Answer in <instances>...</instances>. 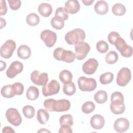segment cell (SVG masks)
Wrapping results in <instances>:
<instances>
[{"label":"cell","mask_w":133,"mask_h":133,"mask_svg":"<svg viewBox=\"0 0 133 133\" xmlns=\"http://www.w3.org/2000/svg\"><path fill=\"white\" fill-rule=\"evenodd\" d=\"M44 106L47 111L61 112L68 111L71 107V103L69 100L65 99L58 100L48 99L44 101Z\"/></svg>","instance_id":"cell-1"},{"label":"cell","mask_w":133,"mask_h":133,"mask_svg":"<svg viewBox=\"0 0 133 133\" xmlns=\"http://www.w3.org/2000/svg\"><path fill=\"white\" fill-rule=\"evenodd\" d=\"M110 110L114 114H121L125 110L123 95L119 91L112 94L111 96Z\"/></svg>","instance_id":"cell-2"},{"label":"cell","mask_w":133,"mask_h":133,"mask_svg":"<svg viewBox=\"0 0 133 133\" xmlns=\"http://www.w3.org/2000/svg\"><path fill=\"white\" fill-rule=\"evenodd\" d=\"M86 37L84 31L81 29H75L65 35V40L69 45H75L83 42Z\"/></svg>","instance_id":"cell-3"},{"label":"cell","mask_w":133,"mask_h":133,"mask_svg":"<svg viewBox=\"0 0 133 133\" xmlns=\"http://www.w3.org/2000/svg\"><path fill=\"white\" fill-rule=\"evenodd\" d=\"M54 58L59 61H62L66 63H72L74 61L75 54L71 50H66L61 47H58L53 52Z\"/></svg>","instance_id":"cell-4"},{"label":"cell","mask_w":133,"mask_h":133,"mask_svg":"<svg viewBox=\"0 0 133 133\" xmlns=\"http://www.w3.org/2000/svg\"><path fill=\"white\" fill-rule=\"evenodd\" d=\"M77 83L79 89L83 91H91L97 87V82L93 78L81 76L78 79Z\"/></svg>","instance_id":"cell-5"},{"label":"cell","mask_w":133,"mask_h":133,"mask_svg":"<svg viewBox=\"0 0 133 133\" xmlns=\"http://www.w3.org/2000/svg\"><path fill=\"white\" fill-rule=\"evenodd\" d=\"M116 48L120 52L121 55L124 57H130L132 55V48L128 45L125 40L119 37L115 41L114 44Z\"/></svg>","instance_id":"cell-6"},{"label":"cell","mask_w":133,"mask_h":133,"mask_svg":"<svg viewBox=\"0 0 133 133\" xmlns=\"http://www.w3.org/2000/svg\"><path fill=\"white\" fill-rule=\"evenodd\" d=\"M16 47L15 42L12 39L6 41L1 46L0 49V55L1 57L5 59L10 58Z\"/></svg>","instance_id":"cell-7"},{"label":"cell","mask_w":133,"mask_h":133,"mask_svg":"<svg viewBox=\"0 0 133 133\" xmlns=\"http://www.w3.org/2000/svg\"><path fill=\"white\" fill-rule=\"evenodd\" d=\"M60 85L55 79L51 80L48 83L43 85L42 87V94L44 96L47 97L57 94L60 90Z\"/></svg>","instance_id":"cell-8"},{"label":"cell","mask_w":133,"mask_h":133,"mask_svg":"<svg viewBox=\"0 0 133 133\" xmlns=\"http://www.w3.org/2000/svg\"><path fill=\"white\" fill-rule=\"evenodd\" d=\"M75 58L79 60H83L88 55L90 51V45L86 42H81L75 45Z\"/></svg>","instance_id":"cell-9"},{"label":"cell","mask_w":133,"mask_h":133,"mask_svg":"<svg viewBox=\"0 0 133 133\" xmlns=\"http://www.w3.org/2000/svg\"><path fill=\"white\" fill-rule=\"evenodd\" d=\"M131 78V71L127 68H123L118 72L116 77V83L119 86L124 87L130 82Z\"/></svg>","instance_id":"cell-10"},{"label":"cell","mask_w":133,"mask_h":133,"mask_svg":"<svg viewBox=\"0 0 133 133\" xmlns=\"http://www.w3.org/2000/svg\"><path fill=\"white\" fill-rule=\"evenodd\" d=\"M5 115L8 122L15 126H19L22 122V118L19 111L15 108L7 110Z\"/></svg>","instance_id":"cell-11"},{"label":"cell","mask_w":133,"mask_h":133,"mask_svg":"<svg viewBox=\"0 0 133 133\" xmlns=\"http://www.w3.org/2000/svg\"><path fill=\"white\" fill-rule=\"evenodd\" d=\"M40 37L48 47H52L56 43L57 38L56 33L49 30L43 31L41 33Z\"/></svg>","instance_id":"cell-12"},{"label":"cell","mask_w":133,"mask_h":133,"mask_svg":"<svg viewBox=\"0 0 133 133\" xmlns=\"http://www.w3.org/2000/svg\"><path fill=\"white\" fill-rule=\"evenodd\" d=\"M31 79L32 83L38 86H43L48 81V74L47 73H41L38 71H33L31 74Z\"/></svg>","instance_id":"cell-13"},{"label":"cell","mask_w":133,"mask_h":133,"mask_svg":"<svg viewBox=\"0 0 133 133\" xmlns=\"http://www.w3.org/2000/svg\"><path fill=\"white\" fill-rule=\"evenodd\" d=\"M23 69V64L19 61H15L12 62L7 69L6 74L10 78H14L17 75L21 73Z\"/></svg>","instance_id":"cell-14"},{"label":"cell","mask_w":133,"mask_h":133,"mask_svg":"<svg viewBox=\"0 0 133 133\" xmlns=\"http://www.w3.org/2000/svg\"><path fill=\"white\" fill-rule=\"evenodd\" d=\"M98 61L94 58L89 59L83 64L82 70L87 75H91L95 73L98 66Z\"/></svg>","instance_id":"cell-15"},{"label":"cell","mask_w":133,"mask_h":133,"mask_svg":"<svg viewBox=\"0 0 133 133\" xmlns=\"http://www.w3.org/2000/svg\"><path fill=\"white\" fill-rule=\"evenodd\" d=\"M114 129L118 132L126 131L129 127V122L125 118L121 117L117 118L114 123Z\"/></svg>","instance_id":"cell-16"},{"label":"cell","mask_w":133,"mask_h":133,"mask_svg":"<svg viewBox=\"0 0 133 133\" xmlns=\"http://www.w3.org/2000/svg\"><path fill=\"white\" fill-rule=\"evenodd\" d=\"M64 10L68 14H75L80 9V4L77 0H69L65 3Z\"/></svg>","instance_id":"cell-17"},{"label":"cell","mask_w":133,"mask_h":133,"mask_svg":"<svg viewBox=\"0 0 133 133\" xmlns=\"http://www.w3.org/2000/svg\"><path fill=\"white\" fill-rule=\"evenodd\" d=\"M91 126L95 129H100L104 125L105 121L104 117L100 114H95L90 118V121Z\"/></svg>","instance_id":"cell-18"},{"label":"cell","mask_w":133,"mask_h":133,"mask_svg":"<svg viewBox=\"0 0 133 133\" xmlns=\"http://www.w3.org/2000/svg\"><path fill=\"white\" fill-rule=\"evenodd\" d=\"M94 10L95 12L99 15H105L109 10L108 4L104 1H98L94 6Z\"/></svg>","instance_id":"cell-19"},{"label":"cell","mask_w":133,"mask_h":133,"mask_svg":"<svg viewBox=\"0 0 133 133\" xmlns=\"http://www.w3.org/2000/svg\"><path fill=\"white\" fill-rule=\"evenodd\" d=\"M31 55V49L26 45H22L20 46L17 49V55L22 59H27L29 58Z\"/></svg>","instance_id":"cell-20"},{"label":"cell","mask_w":133,"mask_h":133,"mask_svg":"<svg viewBox=\"0 0 133 133\" xmlns=\"http://www.w3.org/2000/svg\"><path fill=\"white\" fill-rule=\"evenodd\" d=\"M38 12L44 17H49L52 13V8L51 5L48 3H41L38 7Z\"/></svg>","instance_id":"cell-21"},{"label":"cell","mask_w":133,"mask_h":133,"mask_svg":"<svg viewBox=\"0 0 133 133\" xmlns=\"http://www.w3.org/2000/svg\"><path fill=\"white\" fill-rule=\"evenodd\" d=\"M1 93L3 97L6 98H12L16 95L12 85H7L3 86L1 90Z\"/></svg>","instance_id":"cell-22"},{"label":"cell","mask_w":133,"mask_h":133,"mask_svg":"<svg viewBox=\"0 0 133 133\" xmlns=\"http://www.w3.org/2000/svg\"><path fill=\"white\" fill-rule=\"evenodd\" d=\"M59 77L63 84H66L72 82L73 75L70 71L68 70H63L60 72Z\"/></svg>","instance_id":"cell-23"},{"label":"cell","mask_w":133,"mask_h":133,"mask_svg":"<svg viewBox=\"0 0 133 133\" xmlns=\"http://www.w3.org/2000/svg\"><path fill=\"white\" fill-rule=\"evenodd\" d=\"M26 96L27 99L29 100H35L39 96L38 89L35 86H30L27 89L26 92Z\"/></svg>","instance_id":"cell-24"},{"label":"cell","mask_w":133,"mask_h":133,"mask_svg":"<svg viewBox=\"0 0 133 133\" xmlns=\"http://www.w3.org/2000/svg\"><path fill=\"white\" fill-rule=\"evenodd\" d=\"M49 115L47 111L44 109H41L37 111V119L38 122L41 124H46L49 119Z\"/></svg>","instance_id":"cell-25"},{"label":"cell","mask_w":133,"mask_h":133,"mask_svg":"<svg viewBox=\"0 0 133 133\" xmlns=\"http://www.w3.org/2000/svg\"><path fill=\"white\" fill-rule=\"evenodd\" d=\"M94 100L98 103L102 104L105 103L108 99V95L105 91L100 90L95 93L94 96Z\"/></svg>","instance_id":"cell-26"},{"label":"cell","mask_w":133,"mask_h":133,"mask_svg":"<svg viewBox=\"0 0 133 133\" xmlns=\"http://www.w3.org/2000/svg\"><path fill=\"white\" fill-rule=\"evenodd\" d=\"M112 11L114 15L117 16H121L125 14L126 9L122 4L116 3L112 6Z\"/></svg>","instance_id":"cell-27"},{"label":"cell","mask_w":133,"mask_h":133,"mask_svg":"<svg viewBox=\"0 0 133 133\" xmlns=\"http://www.w3.org/2000/svg\"><path fill=\"white\" fill-rule=\"evenodd\" d=\"M40 19L39 16L35 13L29 14L26 18V23L30 26H36L39 22Z\"/></svg>","instance_id":"cell-28"},{"label":"cell","mask_w":133,"mask_h":133,"mask_svg":"<svg viewBox=\"0 0 133 133\" xmlns=\"http://www.w3.org/2000/svg\"><path fill=\"white\" fill-rule=\"evenodd\" d=\"M114 78V75L111 72H106L101 74L99 78L100 82L103 85H107L111 83Z\"/></svg>","instance_id":"cell-29"},{"label":"cell","mask_w":133,"mask_h":133,"mask_svg":"<svg viewBox=\"0 0 133 133\" xmlns=\"http://www.w3.org/2000/svg\"><path fill=\"white\" fill-rule=\"evenodd\" d=\"M63 91L64 94L68 96H72L76 92V87L73 82L64 84L63 86Z\"/></svg>","instance_id":"cell-30"},{"label":"cell","mask_w":133,"mask_h":133,"mask_svg":"<svg viewBox=\"0 0 133 133\" xmlns=\"http://www.w3.org/2000/svg\"><path fill=\"white\" fill-rule=\"evenodd\" d=\"M118 59V54L115 51H110L105 57V62L110 64H114L116 63Z\"/></svg>","instance_id":"cell-31"},{"label":"cell","mask_w":133,"mask_h":133,"mask_svg":"<svg viewBox=\"0 0 133 133\" xmlns=\"http://www.w3.org/2000/svg\"><path fill=\"white\" fill-rule=\"evenodd\" d=\"M55 17L61 20V21H64L65 20H66L68 19L69 15L64 10V8L60 7L57 8L55 11Z\"/></svg>","instance_id":"cell-32"},{"label":"cell","mask_w":133,"mask_h":133,"mask_svg":"<svg viewBox=\"0 0 133 133\" xmlns=\"http://www.w3.org/2000/svg\"><path fill=\"white\" fill-rule=\"evenodd\" d=\"M95 109V104L90 101L85 102L82 107V111L85 114H90Z\"/></svg>","instance_id":"cell-33"},{"label":"cell","mask_w":133,"mask_h":133,"mask_svg":"<svg viewBox=\"0 0 133 133\" xmlns=\"http://www.w3.org/2000/svg\"><path fill=\"white\" fill-rule=\"evenodd\" d=\"M61 125H69L72 126L73 124V117L71 114H64L62 115L59 119Z\"/></svg>","instance_id":"cell-34"},{"label":"cell","mask_w":133,"mask_h":133,"mask_svg":"<svg viewBox=\"0 0 133 133\" xmlns=\"http://www.w3.org/2000/svg\"><path fill=\"white\" fill-rule=\"evenodd\" d=\"M22 112L24 116L27 118H32L35 115V109L31 105H26L23 107Z\"/></svg>","instance_id":"cell-35"},{"label":"cell","mask_w":133,"mask_h":133,"mask_svg":"<svg viewBox=\"0 0 133 133\" xmlns=\"http://www.w3.org/2000/svg\"><path fill=\"white\" fill-rule=\"evenodd\" d=\"M97 50L100 53L104 54L108 51L109 50V45L108 43L103 40L99 41L96 44Z\"/></svg>","instance_id":"cell-36"},{"label":"cell","mask_w":133,"mask_h":133,"mask_svg":"<svg viewBox=\"0 0 133 133\" xmlns=\"http://www.w3.org/2000/svg\"><path fill=\"white\" fill-rule=\"evenodd\" d=\"M51 25L52 28L56 30H61L64 27V22L56 17H54L51 20Z\"/></svg>","instance_id":"cell-37"},{"label":"cell","mask_w":133,"mask_h":133,"mask_svg":"<svg viewBox=\"0 0 133 133\" xmlns=\"http://www.w3.org/2000/svg\"><path fill=\"white\" fill-rule=\"evenodd\" d=\"M120 36L119 33L118 32L112 31L111 32L108 36V39L109 42V43L112 45H114L115 41L117 40L118 38H119Z\"/></svg>","instance_id":"cell-38"},{"label":"cell","mask_w":133,"mask_h":133,"mask_svg":"<svg viewBox=\"0 0 133 133\" xmlns=\"http://www.w3.org/2000/svg\"><path fill=\"white\" fill-rule=\"evenodd\" d=\"M12 85L16 95H21L23 94L24 90V86L21 83L16 82L15 83Z\"/></svg>","instance_id":"cell-39"},{"label":"cell","mask_w":133,"mask_h":133,"mask_svg":"<svg viewBox=\"0 0 133 133\" xmlns=\"http://www.w3.org/2000/svg\"><path fill=\"white\" fill-rule=\"evenodd\" d=\"M8 2L10 8L13 10H18L21 5V2L19 0H8Z\"/></svg>","instance_id":"cell-40"},{"label":"cell","mask_w":133,"mask_h":133,"mask_svg":"<svg viewBox=\"0 0 133 133\" xmlns=\"http://www.w3.org/2000/svg\"><path fill=\"white\" fill-rule=\"evenodd\" d=\"M0 3V15L3 16L6 14L7 11V7L5 1L1 0Z\"/></svg>","instance_id":"cell-41"},{"label":"cell","mask_w":133,"mask_h":133,"mask_svg":"<svg viewBox=\"0 0 133 133\" xmlns=\"http://www.w3.org/2000/svg\"><path fill=\"white\" fill-rule=\"evenodd\" d=\"M58 132L59 133H62V132L71 133V132H72V130L71 127V126L64 125H61V127L59 129Z\"/></svg>","instance_id":"cell-42"},{"label":"cell","mask_w":133,"mask_h":133,"mask_svg":"<svg viewBox=\"0 0 133 133\" xmlns=\"http://www.w3.org/2000/svg\"><path fill=\"white\" fill-rule=\"evenodd\" d=\"M3 133H8V132H15L14 129L10 126H5L3 128Z\"/></svg>","instance_id":"cell-43"},{"label":"cell","mask_w":133,"mask_h":133,"mask_svg":"<svg viewBox=\"0 0 133 133\" xmlns=\"http://www.w3.org/2000/svg\"><path fill=\"white\" fill-rule=\"evenodd\" d=\"M82 3H84V4L85 5H86V6H90V5H91L94 2V0H88V1L82 0Z\"/></svg>","instance_id":"cell-44"},{"label":"cell","mask_w":133,"mask_h":133,"mask_svg":"<svg viewBox=\"0 0 133 133\" xmlns=\"http://www.w3.org/2000/svg\"><path fill=\"white\" fill-rule=\"evenodd\" d=\"M0 20H1V29H2L3 28H4V26H6V20L3 19V18H0Z\"/></svg>","instance_id":"cell-45"},{"label":"cell","mask_w":133,"mask_h":133,"mask_svg":"<svg viewBox=\"0 0 133 133\" xmlns=\"http://www.w3.org/2000/svg\"><path fill=\"white\" fill-rule=\"evenodd\" d=\"M0 63H1V71H2L6 68V64L4 61L2 60L0 61Z\"/></svg>","instance_id":"cell-46"},{"label":"cell","mask_w":133,"mask_h":133,"mask_svg":"<svg viewBox=\"0 0 133 133\" xmlns=\"http://www.w3.org/2000/svg\"><path fill=\"white\" fill-rule=\"evenodd\" d=\"M37 132H50V131H49V130H47V129H45V128H42V129L39 130Z\"/></svg>","instance_id":"cell-47"}]
</instances>
